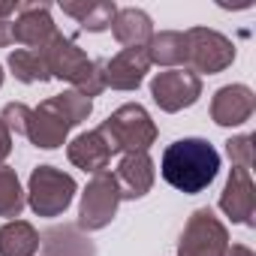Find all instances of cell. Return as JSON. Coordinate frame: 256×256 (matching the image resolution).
I'll return each mask as SVG.
<instances>
[{"label": "cell", "instance_id": "2e32d148", "mask_svg": "<svg viewBox=\"0 0 256 256\" xmlns=\"http://www.w3.org/2000/svg\"><path fill=\"white\" fill-rule=\"evenodd\" d=\"M112 30H114V40L126 48H145L154 36V24H151L148 12H142V10H118Z\"/></svg>", "mask_w": 256, "mask_h": 256}, {"label": "cell", "instance_id": "d4e9b609", "mask_svg": "<svg viewBox=\"0 0 256 256\" xmlns=\"http://www.w3.org/2000/svg\"><path fill=\"white\" fill-rule=\"evenodd\" d=\"M10 151H12V133L6 130V124L0 120V163L10 157Z\"/></svg>", "mask_w": 256, "mask_h": 256}, {"label": "cell", "instance_id": "8992f818", "mask_svg": "<svg viewBox=\"0 0 256 256\" xmlns=\"http://www.w3.org/2000/svg\"><path fill=\"white\" fill-rule=\"evenodd\" d=\"M76 196V181L54 169V166H40L30 175V208L40 217H60Z\"/></svg>", "mask_w": 256, "mask_h": 256}, {"label": "cell", "instance_id": "5bb4252c", "mask_svg": "<svg viewBox=\"0 0 256 256\" xmlns=\"http://www.w3.org/2000/svg\"><path fill=\"white\" fill-rule=\"evenodd\" d=\"M120 199H142L154 187V163L148 154H124L114 172Z\"/></svg>", "mask_w": 256, "mask_h": 256}, {"label": "cell", "instance_id": "cb8c5ba5", "mask_svg": "<svg viewBox=\"0 0 256 256\" xmlns=\"http://www.w3.org/2000/svg\"><path fill=\"white\" fill-rule=\"evenodd\" d=\"M28 118H30V108L22 106V102H10V106L4 108V114H0V120L6 124L10 133H22V136H24V130H28Z\"/></svg>", "mask_w": 256, "mask_h": 256}, {"label": "cell", "instance_id": "9a60e30c", "mask_svg": "<svg viewBox=\"0 0 256 256\" xmlns=\"http://www.w3.org/2000/svg\"><path fill=\"white\" fill-rule=\"evenodd\" d=\"M108 160H112V151H108L106 139L100 136V130L82 133V136L70 145V163L78 166V169H84V172L100 175V172H106Z\"/></svg>", "mask_w": 256, "mask_h": 256}, {"label": "cell", "instance_id": "30bf717a", "mask_svg": "<svg viewBox=\"0 0 256 256\" xmlns=\"http://www.w3.org/2000/svg\"><path fill=\"white\" fill-rule=\"evenodd\" d=\"M148 70H151L148 48H124L120 54L96 64L102 88H114V90H136Z\"/></svg>", "mask_w": 256, "mask_h": 256}, {"label": "cell", "instance_id": "83f0119b", "mask_svg": "<svg viewBox=\"0 0 256 256\" xmlns=\"http://www.w3.org/2000/svg\"><path fill=\"white\" fill-rule=\"evenodd\" d=\"M0 84H4V66H0Z\"/></svg>", "mask_w": 256, "mask_h": 256}, {"label": "cell", "instance_id": "ac0fdd59", "mask_svg": "<svg viewBox=\"0 0 256 256\" xmlns=\"http://www.w3.org/2000/svg\"><path fill=\"white\" fill-rule=\"evenodd\" d=\"M40 244V232L24 220H10L0 229V256H34Z\"/></svg>", "mask_w": 256, "mask_h": 256}, {"label": "cell", "instance_id": "6da1fadb", "mask_svg": "<svg viewBox=\"0 0 256 256\" xmlns=\"http://www.w3.org/2000/svg\"><path fill=\"white\" fill-rule=\"evenodd\" d=\"M160 172L175 190L193 196V193H202L217 178L220 154L205 139H178L166 148Z\"/></svg>", "mask_w": 256, "mask_h": 256}, {"label": "cell", "instance_id": "9c48e42d", "mask_svg": "<svg viewBox=\"0 0 256 256\" xmlns=\"http://www.w3.org/2000/svg\"><path fill=\"white\" fill-rule=\"evenodd\" d=\"M151 96L163 112L190 108L202 96V78L190 70H166L157 72L151 82Z\"/></svg>", "mask_w": 256, "mask_h": 256}, {"label": "cell", "instance_id": "603a6c76", "mask_svg": "<svg viewBox=\"0 0 256 256\" xmlns=\"http://www.w3.org/2000/svg\"><path fill=\"white\" fill-rule=\"evenodd\" d=\"M226 151H229L235 169H247V172L253 169V136L229 139V142H226Z\"/></svg>", "mask_w": 256, "mask_h": 256}, {"label": "cell", "instance_id": "44dd1931", "mask_svg": "<svg viewBox=\"0 0 256 256\" xmlns=\"http://www.w3.org/2000/svg\"><path fill=\"white\" fill-rule=\"evenodd\" d=\"M46 247L52 256H94V244L82 238L76 229H52L46 235Z\"/></svg>", "mask_w": 256, "mask_h": 256}, {"label": "cell", "instance_id": "7a4b0ae2", "mask_svg": "<svg viewBox=\"0 0 256 256\" xmlns=\"http://www.w3.org/2000/svg\"><path fill=\"white\" fill-rule=\"evenodd\" d=\"M90 108H94V102H90L88 96L76 94V90H66V94H60V96H52V100H46L42 106L30 108L24 136H28L36 148H46V151L60 148L64 139H66V133L72 130V126L82 124V120H88Z\"/></svg>", "mask_w": 256, "mask_h": 256}, {"label": "cell", "instance_id": "277c9868", "mask_svg": "<svg viewBox=\"0 0 256 256\" xmlns=\"http://www.w3.org/2000/svg\"><path fill=\"white\" fill-rule=\"evenodd\" d=\"M96 130L106 139L112 157L114 154H148V148L157 142V126L139 102L120 106L108 120H102L96 126Z\"/></svg>", "mask_w": 256, "mask_h": 256}, {"label": "cell", "instance_id": "ba28073f", "mask_svg": "<svg viewBox=\"0 0 256 256\" xmlns=\"http://www.w3.org/2000/svg\"><path fill=\"white\" fill-rule=\"evenodd\" d=\"M226 247H229V232L214 217V211L211 208L193 211L190 223L184 226L178 256H223Z\"/></svg>", "mask_w": 256, "mask_h": 256}, {"label": "cell", "instance_id": "4316f807", "mask_svg": "<svg viewBox=\"0 0 256 256\" xmlns=\"http://www.w3.org/2000/svg\"><path fill=\"white\" fill-rule=\"evenodd\" d=\"M223 256H253V250H250V247L235 244V247H226V253H223Z\"/></svg>", "mask_w": 256, "mask_h": 256}, {"label": "cell", "instance_id": "484cf974", "mask_svg": "<svg viewBox=\"0 0 256 256\" xmlns=\"http://www.w3.org/2000/svg\"><path fill=\"white\" fill-rule=\"evenodd\" d=\"M12 42V22L0 18V46H10Z\"/></svg>", "mask_w": 256, "mask_h": 256}, {"label": "cell", "instance_id": "e0dca14e", "mask_svg": "<svg viewBox=\"0 0 256 256\" xmlns=\"http://www.w3.org/2000/svg\"><path fill=\"white\" fill-rule=\"evenodd\" d=\"M145 48H148V60H151V64L172 66V70L187 66V36H184L181 30H163V34H154L151 42H148Z\"/></svg>", "mask_w": 256, "mask_h": 256}, {"label": "cell", "instance_id": "7402d4cb", "mask_svg": "<svg viewBox=\"0 0 256 256\" xmlns=\"http://www.w3.org/2000/svg\"><path fill=\"white\" fill-rule=\"evenodd\" d=\"M24 208V193L16 169L0 166V217H18Z\"/></svg>", "mask_w": 256, "mask_h": 256}, {"label": "cell", "instance_id": "8fae6325", "mask_svg": "<svg viewBox=\"0 0 256 256\" xmlns=\"http://www.w3.org/2000/svg\"><path fill=\"white\" fill-rule=\"evenodd\" d=\"M54 34H58V28L48 16V4H24L12 24V42H22L34 52H40Z\"/></svg>", "mask_w": 256, "mask_h": 256}, {"label": "cell", "instance_id": "5b68a950", "mask_svg": "<svg viewBox=\"0 0 256 256\" xmlns=\"http://www.w3.org/2000/svg\"><path fill=\"white\" fill-rule=\"evenodd\" d=\"M187 66L190 72L202 76H217L235 60V46L217 30L208 28H190L187 34Z\"/></svg>", "mask_w": 256, "mask_h": 256}, {"label": "cell", "instance_id": "d6986e66", "mask_svg": "<svg viewBox=\"0 0 256 256\" xmlns=\"http://www.w3.org/2000/svg\"><path fill=\"white\" fill-rule=\"evenodd\" d=\"M60 10L66 16H72L84 30L90 34H100V30H108L114 16H118V6L108 4V0H90V4H60Z\"/></svg>", "mask_w": 256, "mask_h": 256}, {"label": "cell", "instance_id": "4fadbf2b", "mask_svg": "<svg viewBox=\"0 0 256 256\" xmlns=\"http://www.w3.org/2000/svg\"><path fill=\"white\" fill-rule=\"evenodd\" d=\"M220 208L226 217H232V223H253V208H256V193H253V181L247 169H235L226 181V190L220 196Z\"/></svg>", "mask_w": 256, "mask_h": 256}, {"label": "cell", "instance_id": "3957f363", "mask_svg": "<svg viewBox=\"0 0 256 256\" xmlns=\"http://www.w3.org/2000/svg\"><path fill=\"white\" fill-rule=\"evenodd\" d=\"M40 54H42V60L48 66V76L70 82L76 94H82V96L90 100V96H96L102 90V78L96 72V64L88 60V54L72 40H66L64 34H54L40 48Z\"/></svg>", "mask_w": 256, "mask_h": 256}, {"label": "cell", "instance_id": "ffe728a7", "mask_svg": "<svg viewBox=\"0 0 256 256\" xmlns=\"http://www.w3.org/2000/svg\"><path fill=\"white\" fill-rule=\"evenodd\" d=\"M10 66H12L16 78L24 82V84H42V82L52 78V76H48V66H46V60H42V54L34 52V48H16V52L10 54Z\"/></svg>", "mask_w": 256, "mask_h": 256}, {"label": "cell", "instance_id": "52a82bcc", "mask_svg": "<svg viewBox=\"0 0 256 256\" xmlns=\"http://www.w3.org/2000/svg\"><path fill=\"white\" fill-rule=\"evenodd\" d=\"M120 205V190L112 172H100L94 175V181L88 184L84 196H82V211H78V229L84 232H96L106 229L112 223V217L118 214Z\"/></svg>", "mask_w": 256, "mask_h": 256}, {"label": "cell", "instance_id": "7c38bea8", "mask_svg": "<svg viewBox=\"0 0 256 256\" xmlns=\"http://www.w3.org/2000/svg\"><path fill=\"white\" fill-rule=\"evenodd\" d=\"M253 106H256V96L247 84H226L211 100V118L220 126H238L250 120Z\"/></svg>", "mask_w": 256, "mask_h": 256}]
</instances>
